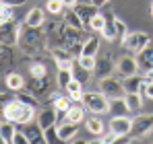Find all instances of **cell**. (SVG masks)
<instances>
[{
    "label": "cell",
    "mask_w": 153,
    "mask_h": 144,
    "mask_svg": "<svg viewBox=\"0 0 153 144\" xmlns=\"http://www.w3.org/2000/svg\"><path fill=\"white\" fill-rule=\"evenodd\" d=\"M29 72H31V78H44V76H48V68H46V64H42V62L31 64V66H29Z\"/></svg>",
    "instance_id": "33"
},
{
    "label": "cell",
    "mask_w": 153,
    "mask_h": 144,
    "mask_svg": "<svg viewBox=\"0 0 153 144\" xmlns=\"http://www.w3.org/2000/svg\"><path fill=\"white\" fill-rule=\"evenodd\" d=\"M29 91L33 93L35 97H39V95H46L50 89H48V76H44V78H33L31 82H29Z\"/></svg>",
    "instance_id": "26"
},
{
    "label": "cell",
    "mask_w": 153,
    "mask_h": 144,
    "mask_svg": "<svg viewBox=\"0 0 153 144\" xmlns=\"http://www.w3.org/2000/svg\"><path fill=\"white\" fill-rule=\"evenodd\" d=\"M110 132H114L118 138H124L132 134V118L128 115H114L110 120Z\"/></svg>",
    "instance_id": "7"
},
{
    "label": "cell",
    "mask_w": 153,
    "mask_h": 144,
    "mask_svg": "<svg viewBox=\"0 0 153 144\" xmlns=\"http://www.w3.org/2000/svg\"><path fill=\"white\" fill-rule=\"evenodd\" d=\"M79 64H81L85 70L93 72L95 70V64H97V58H95V56H85V54H81V56H79Z\"/></svg>",
    "instance_id": "32"
},
{
    "label": "cell",
    "mask_w": 153,
    "mask_h": 144,
    "mask_svg": "<svg viewBox=\"0 0 153 144\" xmlns=\"http://www.w3.org/2000/svg\"><path fill=\"white\" fill-rule=\"evenodd\" d=\"M105 17H108V21H105V27L102 29V35H103V39H108V41H116L118 39V35H116V15L108 12Z\"/></svg>",
    "instance_id": "18"
},
{
    "label": "cell",
    "mask_w": 153,
    "mask_h": 144,
    "mask_svg": "<svg viewBox=\"0 0 153 144\" xmlns=\"http://www.w3.org/2000/svg\"><path fill=\"white\" fill-rule=\"evenodd\" d=\"M151 19H153V4H151Z\"/></svg>",
    "instance_id": "47"
},
{
    "label": "cell",
    "mask_w": 153,
    "mask_h": 144,
    "mask_svg": "<svg viewBox=\"0 0 153 144\" xmlns=\"http://www.w3.org/2000/svg\"><path fill=\"white\" fill-rule=\"evenodd\" d=\"M100 142L108 144V142H118V136L114 134V132H108V134H103L102 138H100Z\"/></svg>",
    "instance_id": "42"
},
{
    "label": "cell",
    "mask_w": 153,
    "mask_h": 144,
    "mask_svg": "<svg viewBox=\"0 0 153 144\" xmlns=\"http://www.w3.org/2000/svg\"><path fill=\"white\" fill-rule=\"evenodd\" d=\"M85 105L81 103V105H73L66 113H64V120L62 121H75V123H81V121L85 120Z\"/></svg>",
    "instance_id": "23"
},
{
    "label": "cell",
    "mask_w": 153,
    "mask_h": 144,
    "mask_svg": "<svg viewBox=\"0 0 153 144\" xmlns=\"http://www.w3.org/2000/svg\"><path fill=\"white\" fill-rule=\"evenodd\" d=\"M124 101H126L128 105V111H139V109H143V95L141 93H126L124 95Z\"/></svg>",
    "instance_id": "27"
},
{
    "label": "cell",
    "mask_w": 153,
    "mask_h": 144,
    "mask_svg": "<svg viewBox=\"0 0 153 144\" xmlns=\"http://www.w3.org/2000/svg\"><path fill=\"white\" fill-rule=\"evenodd\" d=\"M23 132L29 138V144H42L46 142V136H44V128L37 123V121H29L23 126Z\"/></svg>",
    "instance_id": "11"
},
{
    "label": "cell",
    "mask_w": 153,
    "mask_h": 144,
    "mask_svg": "<svg viewBox=\"0 0 153 144\" xmlns=\"http://www.w3.org/2000/svg\"><path fill=\"white\" fill-rule=\"evenodd\" d=\"M124 80V89L126 93H145V87H147V76L145 74H132V76H126L122 78Z\"/></svg>",
    "instance_id": "10"
},
{
    "label": "cell",
    "mask_w": 153,
    "mask_h": 144,
    "mask_svg": "<svg viewBox=\"0 0 153 144\" xmlns=\"http://www.w3.org/2000/svg\"><path fill=\"white\" fill-rule=\"evenodd\" d=\"M17 123L10 120H4L0 123V138H2V142H13V138H15V134H17V128H15Z\"/></svg>",
    "instance_id": "22"
},
{
    "label": "cell",
    "mask_w": 153,
    "mask_h": 144,
    "mask_svg": "<svg viewBox=\"0 0 153 144\" xmlns=\"http://www.w3.org/2000/svg\"><path fill=\"white\" fill-rule=\"evenodd\" d=\"M139 58V66H141V70L143 72H147V70H151L153 68V46H147V48L143 49L141 54H137Z\"/></svg>",
    "instance_id": "19"
},
{
    "label": "cell",
    "mask_w": 153,
    "mask_h": 144,
    "mask_svg": "<svg viewBox=\"0 0 153 144\" xmlns=\"http://www.w3.org/2000/svg\"><path fill=\"white\" fill-rule=\"evenodd\" d=\"M56 80H58V87H60V89H66L68 82L73 80V70H60V68H58V76H56Z\"/></svg>",
    "instance_id": "34"
},
{
    "label": "cell",
    "mask_w": 153,
    "mask_h": 144,
    "mask_svg": "<svg viewBox=\"0 0 153 144\" xmlns=\"http://www.w3.org/2000/svg\"><path fill=\"white\" fill-rule=\"evenodd\" d=\"M13 12H15V6L2 4V6H0V21H4V19H13Z\"/></svg>",
    "instance_id": "39"
},
{
    "label": "cell",
    "mask_w": 153,
    "mask_h": 144,
    "mask_svg": "<svg viewBox=\"0 0 153 144\" xmlns=\"http://www.w3.org/2000/svg\"><path fill=\"white\" fill-rule=\"evenodd\" d=\"M56 121H58V111H56V107L52 105L48 109H42L39 113H37V123L46 130V128H50V126H56Z\"/></svg>",
    "instance_id": "15"
},
{
    "label": "cell",
    "mask_w": 153,
    "mask_h": 144,
    "mask_svg": "<svg viewBox=\"0 0 153 144\" xmlns=\"http://www.w3.org/2000/svg\"><path fill=\"white\" fill-rule=\"evenodd\" d=\"M10 144H29V138H27L25 132H19V130H17V134H15V138H13Z\"/></svg>",
    "instance_id": "40"
},
{
    "label": "cell",
    "mask_w": 153,
    "mask_h": 144,
    "mask_svg": "<svg viewBox=\"0 0 153 144\" xmlns=\"http://www.w3.org/2000/svg\"><path fill=\"white\" fill-rule=\"evenodd\" d=\"M4 87H6L8 91H13V93H19V91H23V87H25V78H23L19 72H8V74L4 76Z\"/></svg>",
    "instance_id": "16"
},
{
    "label": "cell",
    "mask_w": 153,
    "mask_h": 144,
    "mask_svg": "<svg viewBox=\"0 0 153 144\" xmlns=\"http://www.w3.org/2000/svg\"><path fill=\"white\" fill-rule=\"evenodd\" d=\"M100 91L108 99H118V97H124L126 95V89H124V80L110 74L105 78H100Z\"/></svg>",
    "instance_id": "4"
},
{
    "label": "cell",
    "mask_w": 153,
    "mask_h": 144,
    "mask_svg": "<svg viewBox=\"0 0 153 144\" xmlns=\"http://www.w3.org/2000/svg\"><path fill=\"white\" fill-rule=\"evenodd\" d=\"M132 132H134L137 138L151 134L153 132V113H143V115L134 118L132 120Z\"/></svg>",
    "instance_id": "9"
},
{
    "label": "cell",
    "mask_w": 153,
    "mask_h": 144,
    "mask_svg": "<svg viewBox=\"0 0 153 144\" xmlns=\"http://www.w3.org/2000/svg\"><path fill=\"white\" fill-rule=\"evenodd\" d=\"M46 10L54 15V17H58V15H64V10H66V6L62 4V0H48L46 2Z\"/></svg>",
    "instance_id": "31"
},
{
    "label": "cell",
    "mask_w": 153,
    "mask_h": 144,
    "mask_svg": "<svg viewBox=\"0 0 153 144\" xmlns=\"http://www.w3.org/2000/svg\"><path fill=\"white\" fill-rule=\"evenodd\" d=\"M141 66H139V60L132 58V56H122L118 62H116V72L120 78H126V76H132V74H139Z\"/></svg>",
    "instance_id": "8"
},
{
    "label": "cell",
    "mask_w": 153,
    "mask_h": 144,
    "mask_svg": "<svg viewBox=\"0 0 153 144\" xmlns=\"http://www.w3.org/2000/svg\"><path fill=\"white\" fill-rule=\"evenodd\" d=\"M54 107H56V111H58V113H66V111L73 107V99H71L68 95H66V97H60V95H58L56 99H54Z\"/></svg>",
    "instance_id": "29"
},
{
    "label": "cell",
    "mask_w": 153,
    "mask_h": 144,
    "mask_svg": "<svg viewBox=\"0 0 153 144\" xmlns=\"http://www.w3.org/2000/svg\"><path fill=\"white\" fill-rule=\"evenodd\" d=\"M76 2H79V0H62V4H64L66 8H75Z\"/></svg>",
    "instance_id": "46"
},
{
    "label": "cell",
    "mask_w": 153,
    "mask_h": 144,
    "mask_svg": "<svg viewBox=\"0 0 153 144\" xmlns=\"http://www.w3.org/2000/svg\"><path fill=\"white\" fill-rule=\"evenodd\" d=\"M75 10L79 12V17L83 19V23L89 27V23H91V19L100 12V8L97 6H93L91 2H85V4H81V2H76V6H75Z\"/></svg>",
    "instance_id": "14"
},
{
    "label": "cell",
    "mask_w": 153,
    "mask_h": 144,
    "mask_svg": "<svg viewBox=\"0 0 153 144\" xmlns=\"http://www.w3.org/2000/svg\"><path fill=\"white\" fill-rule=\"evenodd\" d=\"M105 21H108V17H105V15H102V12H97V15L91 19L89 29H91V31H100V33H102V29L105 27Z\"/></svg>",
    "instance_id": "35"
},
{
    "label": "cell",
    "mask_w": 153,
    "mask_h": 144,
    "mask_svg": "<svg viewBox=\"0 0 153 144\" xmlns=\"http://www.w3.org/2000/svg\"><path fill=\"white\" fill-rule=\"evenodd\" d=\"M112 72H116V62H114L110 56L100 58V60H97V64H95V70H93V74H95L97 78H105V76H110Z\"/></svg>",
    "instance_id": "12"
},
{
    "label": "cell",
    "mask_w": 153,
    "mask_h": 144,
    "mask_svg": "<svg viewBox=\"0 0 153 144\" xmlns=\"http://www.w3.org/2000/svg\"><path fill=\"white\" fill-rule=\"evenodd\" d=\"M76 134H79V123H75V121H62V123L58 126V138H60L62 142L75 140Z\"/></svg>",
    "instance_id": "13"
},
{
    "label": "cell",
    "mask_w": 153,
    "mask_h": 144,
    "mask_svg": "<svg viewBox=\"0 0 153 144\" xmlns=\"http://www.w3.org/2000/svg\"><path fill=\"white\" fill-rule=\"evenodd\" d=\"M122 46L128 51H132V54H141L147 46H151V37L145 31H132V33H128L126 37L122 39Z\"/></svg>",
    "instance_id": "5"
},
{
    "label": "cell",
    "mask_w": 153,
    "mask_h": 144,
    "mask_svg": "<svg viewBox=\"0 0 153 144\" xmlns=\"http://www.w3.org/2000/svg\"><path fill=\"white\" fill-rule=\"evenodd\" d=\"M44 136H46V142H48V144L58 142V140H60V138H58V123H56V126H50V128H46V130H44Z\"/></svg>",
    "instance_id": "36"
},
{
    "label": "cell",
    "mask_w": 153,
    "mask_h": 144,
    "mask_svg": "<svg viewBox=\"0 0 153 144\" xmlns=\"http://www.w3.org/2000/svg\"><path fill=\"white\" fill-rule=\"evenodd\" d=\"M89 2H91L93 6H97V8H102V6H105L110 0H89Z\"/></svg>",
    "instance_id": "45"
},
{
    "label": "cell",
    "mask_w": 153,
    "mask_h": 144,
    "mask_svg": "<svg viewBox=\"0 0 153 144\" xmlns=\"http://www.w3.org/2000/svg\"><path fill=\"white\" fill-rule=\"evenodd\" d=\"M108 113L114 118V115H126L128 113V105L124 101V97H118V99H110V109Z\"/></svg>",
    "instance_id": "21"
},
{
    "label": "cell",
    "mask_w": 153,
    "mask_h": 144,
    "mask_svg": "<svg viewBox=\"0 0 153 144\" xmlns=\"http://www.w3.org/2000/svg\"><path fill=\"white\" fill-rule=\"evenodd\" d=\"M21 27H23V25H17L13 19H4V21H0V39H2V43H4V46L19 43Z\"/></svg>",
    "instance_id": "6"
},
{
    "label": "cell",
    "mask_w": 153,
    "mask_h": 144,
    "mask_svg": "<svg viewBox=\"0 0 153 144\" xmlns=\"http://www.w3.org/2000/svg\"><path fill=\"white\" fill-rule=\"evenodd\" d=\"M2 4H8V6H23L25 4V0H2Z\"/></svg>",
    "instance_id": "43"
},
{
    "label": "cell",
    "mask_w": 153,
    "mask_h": 144,
    "mask_svg": "<svg viewBox=\"0 0 153 144\" xmlns=\"http://www.w3.org/2000/svg\"><path fill=\"white\" fill-rule=\"evenodd\" d=\"M145 97L153 99V80H147V87H145Z\"/></svg>",
    "instance_id": "44"
},
{
    "label": "cell",
    "mask_w": 153,
    "mask_h": 144,
    "mask_svg": "<svg viewBox=\"0 0 153 144\" xmlns=\"http://www.w3.org/2000/svg\"><path fill=\"white\" fill-rule=\"evenodd\" d=\"M85 128H87V132L93 134V136H103V132H105V123H103V120H100V118H89V120L85 121Z\"/></svg>",
    "instance_id": "24"
},
{
    "label": "cell",
    "mask_w": 153,
    "mask_h": 144,
    "mask_svg": "<svg viewBox=\"0 0 153 144\" xmlns=\"http://www.w3.org/2000/svg\"><path fill=\"white\" fill-rule=\"evenodd\" d=\"M81 103H83V105H85V109H87V111H91L93 115L108 113V109H110V99L103 95L102 91H87V93H83Z\"/></svg>",
    "instance_id": "3"
},
{
    "label": "cell",
    "mask_w": 153,
    "mask_h": 144,
    "mask_svg": "<svg viewBox=\"0 0 153 144\" xmlns=\"http://www.w3.org/2000/svg\"><path fill=\"white\" fill-rule=\"evenodd\" d=\"M116 35H118V39H124V37L128 35L126 23H124L122 19H118V17H116Z\"/></svg>",
    "instance_id": "38"
},
{
    "label": "cell",
    "mask_w": 153,
    "mask_h": 144,
    "mask_svg": "<svg viewBox=\"0 0 153 144\" xmlns=\"http://www.w3.org/2000/svg\"><path fill=\"white\" fill-rule=\"evenodd\" d=\"M64 91H66V95L71 97L73 101H81V99H83V93H85V91H83V82L76 80V78H73V80L68 82V87H66Z\"/></svg>",
    "instance_id": "25"
},
{
    "label": "cell",
    "mask_w": 153,
    "mask_h": 144,
    "mask_svg": "<svg viewBox=\"0 0 153 144\" xmlns=\"http://www.w3.org/2000/svg\"><path fill=\"white\" fill-rule=\"evenodd\" d=\"M2 118L15 121L17 126H25L29 121H33V118H37V115H35V107L25 105L21 99H13V101H8V103H4V107H2Z\"/></svg>",
    "instance_id": "1"
},
{
    "label": "cell",
    "mask_w": 153,
    "mask_h": 144,
    "mask_svg": "<svg viewBox=\"0 0 153 144\" xmlns=\"http://www.w3.org/2000/svg\"><path fill=\"white\" fill-rule=\"evenodd\" d=\"M44 27H27L23 25L21 27V37H19V46L25 51L27 56H35L39 49L46 46V35L42 31Z\"/></svg>",
    "instance_id": "2"
},
{
    "label": "cell",
    "mask_w": 153,
    "mask_h": 144,
    "mask_svg": "<svg viewBox=\"0 0 153 144\" xmlns=\"http://www.w3.org/2000/svg\"><path fill=\"white\" fill-rule=\"evenodd\" d=\"M25 25L27 27H44L46 25V12L37 6H33L25 15Z\"/></svg>",
    "instance_id": "17"
},
{
    "label": "cell",
    "mask_w": 153,
    "mask_h": 144,
    "mask_svg": "<svg viewBox=\"0 0 153 144\" xmlns=\"http://www.w3.org/2000/svg\"><path fill=\"white\" fill-rule=\"evenodd\" d=\"M100 46H102V43H100V37L91 35V37L85 39V43H83V51H81V54H85V56H97Z\"/></svg>",
    "instance_id": "28"
},
{
    "label": "cell",
    "mask_w": 153,
    "mask_h": 144,
    "mask_svg": "<svg viewBox=\"0 0 153 144\" xmlns=\"http://www.w3.org/2000/svg\"><path fill=\"white\" fill-rule=\"evenodd\" d=\"M56 66H58L60 70H73V68H75V62H73V58H71V60H58Z\"/></svg>",
    "instance_id": "41"
},
{
    "label": "cell",
    "mask_w": 153,
    "mask_h": 144,
    "mask_svg": "<svg viewBox=\"0 0 153 144\" xmlns=\"http://www.w3.org/2000/svg\"><path fill=\"white\" fill-rule=\"evenodd\" d=\"M64 23L68 25V27H75V29H79V31H83L87 25L83 23V19L79 17V12H76L75 8H66L64 10Z\"/></svg>",
    "instance_id": "20"
},
{
    "label": "cell",
    "mask_w": 153,
    "mask_h": 144,
    "mask_svg": "<svg viewBox=\"0 0 153 144\" xmlns=\"http://www.w3.org/2000/svg\"><path fill=\"white\" fill-rule=\"evenodd\" d=\"M91 76H93V72L85 70V68H83V66H81V64L76 62V66L73 68V78H76V80H81V82L85 84V82H89V80H91Z\"/></svg>",
    "instance_id": "30"
},
{
    "label": "cell",
    "mask_w": 153,
    "mask_h": 144,
    "mask_svg": "<svg viewBox=\"0 0 153 144\" xmlns=\"http://www.w3.org/2000/svg\"><path fill=\"white\" fill-rule=\"evenodd\" d=\"M17 99H21L25 105H31V107H37V97L33 95V93H17Z\"/></svg>",
    "instance_id": "37"
}]
</instances>
